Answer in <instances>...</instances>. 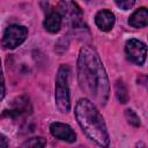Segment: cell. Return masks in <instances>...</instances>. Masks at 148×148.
<instances>
[{
  "label": "cell",
  "instance_id": "cell-1",
  "mask_svg": "<svg viewBox=\"0 0 148 148\" xmlns=\"http://www.w3.org/2000/svg\"><path fill=\"white\" fill-rule=\"evenodd\" d=\"M77 79L81 89L96 103L105 105L110 84L106 72L96 50L86 45L80 50L77 58Z\"/></svg>",
  "mask_w": 148,
  "mask_h": 148
},
{
  "label": "cell",
  "instance_id": "cell-2",
  "mask_svg": "<svg viewBox=\"0 0 148 148\" xmlns=\"http://www.w3.org/2000/svg\"><path fill=\"white\" fill-rule=\"evenodd\" d=\"M75 117L86 135L101 148H108L109 133L104 119L95 104L87 98H80L75 105Z\"/></svg>",
  "mask_w": 148,
  "mask_h": 148
},
{
  "label": "cell",
  "instance_id": "cell-3",
  "mask_svg": "<svg viewBox=\"0 0 148 148\" xmlns=\"http://www.w3.org/2000/svg\"><path fill=\"white\" fill-rule=\"evenodd\" d=\"M69 67L67 65H61L58 69L56 77V105L58 110L62 113H66L71 109V99H69V87H68V77H69Z\"/></svg>",
  "mask_w": 148,
  "mask_h": 148
},
{
  "label": "cell",
  "instance_id": "cell-4",
  "mask_svg": "<svg viewBox=\"0 0 148 148\" xmlns=\"http://www.w3.org/2000/svg\"><path fill=\"white\" fill-rule=\"evenodd\" d=\"M28 35V30L25 27L20 24H12L6 28L2 37V44L6 49L13 50L21 45Z\"/></svg>",
  "mask_w": 148,
  "mask_h": 148
},
{
  "label": "cell",
  "instance_id": "cell-5",
  "mask_svg": "<svg viewBox=\"0 0 148 148\" xmlns=\"http://www.w3.org/2000/svg\"><path fill=\"white\" fill-rule=\"evenodd\" d=\"M125 51L128 59L136 65H142L145 62L146 56H147V47H146V44L142 43L141 40L134 39V38L127 40Z\"/></svg>",
  "mask_w": 148,
  "mask_h": 148
},
{
  "label": "cell",
  "instance_id": "cell-6",
  "mask_svg": "<svg viewBox=\"0 0 148 148\" xmlns=\"http://www.w3.org/2000/svg\"><path fill=\"white\" fill-rule=\"evenodd\" d=\"M50 132L54 138L66 142H74L76 140L75 132L72 130L69 125L64 123H59V121L52 123L50 125Z\"/></svg>",
  "mask_w": 148,
  "mask_h": 148
},
{
  "label": "cell",
  "instance_id": "cell-7",
  "mask_svg": "<svg viewBox=\"0 0 148 148\" xmlns=\"http://www.w3.org/2000/svg\"><path fill=\"white\" fill-rule=\"evenodd\" d=\"M58 13L60 16H65L68 20H72L74 23H77L80 21V17L82 15V12L80 7L72 1H60L58 3Z\"/></svg>",
  "mask_w": 148,
  "mask_h": 148
},
{
  "label": "cell",
  "instance_id": "cell-8",
  "mask_svg": "<svg viewBox=\"0 0 148 148\" xmlns=\"http://www.w3.org/2000/svg\"><path fill=\"white\" fill-rule=\"evenodd\" d=\"M114 14L111 12V10H108V9H102L99 10L96 16H95V23L96 25L103 30V31H109L113 28V24H114Z\"/></svg>",
  "mask_w": 148,
  "mask_h": 148
},
{
  "label": "cell",
  "instance_id": "cell-9",
  "mask_svg": "<svg viewBox=\"0 0 148 148\" xmlns=\"http://www.w3.org/2000/svg\"><path fill=\"white\" fill-rule=\"evenodd\" d=\"M61 16L58 12L51 10L47 13L45 20H44V28L49 32H58L61 28Z\"/></svg>",
  "mask_w": 148,
  "mask_h": 148
},
{
  "label": "cell",
  "instance_id": "cell-10",
  "mask_svg": "<svg viewBox=\"0 0 148 148\" xmlns=\"http://www.w3.org/2000/svg\"><path fill=\"white\" fill-rule=\"evenodd\" d=\"M128 23L134 28H143L148 24V12L147 8L141 7L136 9L130 17Z\"/></svg>",
  "mask_w": 148,
  "mask_h": 148
},
{
  "label": "cell",
  "instance_id": "cell-11",
  "mask_svg": "<svg viewBox=\"0 0 148 148\" xmlns=\"http://www.w3.org/2000/svg\"><path fill=\"white\" fill-rule=\"evenodd\" d=\"M28 106H29V102L28 99L23 98V97H20L17 98V102L15 104V106L8 111V114L9 116H17V114H21V113H25L28 112Z\"/></svg>",
  "mask_w": 148,
  "mask_h": 148
},
{
  "label": "cell",
  "instance_id": "cell-12",
  "mask_svg": "<svg viewBox=\"0 0 148 148\" xmlns=\"http://www.w3.org/2000/svg\"><path fill=\"white\" fill-rule=\"evenodd\" d=\"M114 89H116V96H117L118 101L120 103H126L128 101V94H127V88L121 80L117 81Z\"/></svg>",
  "mask_w": 148,
  "mask_h": 148
},
{
  "label": "cell",
  "instance_id": "cell-13",
  "mask_svg": "<svg viewBox=\"0 0 148 148\" xmlns=\"http://www.w3.org/2000/svg\"><path fill=\"white\" fill-rule=\"evenodd\" d=\"M45 143H46V141L44 138L35 136V138H31V139L27 140L25 142H23L20 148H44Z\"/></svg>",
  "mask_w": 148,
  "mask_h": 148
},
{
  "label": "cell",
  "instance_id": "cell-14",
  "mask_svg": "<svg viewBox=\"0 0 148 148\" xmlns=\"http://www.w3.org/2000/svg\"><path fill=\"white\" fill-rule=\"evenodd\" d=\"M125 117H126L127 121H128L131 125H133V126H135V127L140 126V118H139V116H138L132 109H127V110L125 111Z\"/></svg>",
  "mask_w": 148,
  "mask_h": 148
},
{
  "label": "cell",
  "instance_id": "cell-15",
  "mask_svg": "<svg viewBox=\"0 0 148 148\" xmlns=\"http://www.w3.org/2000/svg\"><path fill=\"white\" fill-rule=\"evenodd\" d=\"M5 97V81H3V75H2V69H1V61H0V101Z\"/></svg>",
  "mask_w": 148,
  "mask_h": 148
},
{
  "label": "cell",
  "instance_id": "cell-16",
  "mask_svg": "<svg viewBox=\"0 0 148 148\" xmlns=\"http://www.w3.org/2000/svg\"><path fill=\"white\" fill-rule=\"evenodd\" d=\"M134 3H135L134 1H116V5L118 7H120L121 9H124V10L130 9Z\"/></svg>",
  "mask_w": 148,
  "mask_h": 148
},
{
  "label": "cell",
  "instance_id": "cell-17",
  "mask_svg": "<svg viewBox=\"0 0 148 148\" xmlns=\"http://www.w3.org/2000/svg\"><path fill=\"white\" fill-rule=\"evenodd\" d=\"M8 146V139L0 133V148H7Z\"/></svg>",
  "mask_w": 148,
  "mask_h": 148
},
{
  "label": "cell",
  "instance_id": "cell-18",
  "mask_svg": "<svg viewBox=\"0 0 148 148\" xmlns=\"http://www.w3.org/2000/svg\"><path fill=\"white\" fill-rule=\"evenodd\" d=\"M136 148H146V146H145L143 142H138L136 143Z\"/></svg>",
  "mask_w": 148,
  "mask_h": 148
}]
</instances>
